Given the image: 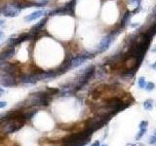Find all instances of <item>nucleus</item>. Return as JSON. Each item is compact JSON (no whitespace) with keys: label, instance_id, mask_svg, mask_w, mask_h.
<instances>
[{"label":"nucleus","instance_id":"nucleus-6","mask_svg":"<svg viewBox=\"0 0 156 146\" xmlns=\"http://www.w3.org/2000/svg\"><path fill=\"white\" fill-rule=\"evenodd\" d=\"M75 6H76V0H70L68 3H65V6L55 9L49 14L50 16H56V15H70L74 16L75 12Z\"/></svg>","mask_w":156,"mask_h":146},{"label":"nucleus","instance_id":"nucleus-16","mask_svg":"<svg viewBox=\"0 0 156 146\" xmlns=\"http://www.w3.org/2000/svg\"><path fill=\"white\" fill-rule=\"evenodd\" d=\"M143 107L146 110H151L153 107V100L152 99H146L143 102Z\"/></svg>","mask_w":156,"mask_h":146},{"label":"nucleus","instance_id":"nucleus-19","mask_svg":"<svg viewBox=\"0 0 156 146\" xmlns=\"http://www.w3.org/2000/svg\"><path fill=\"white\" fill-rule=\"evenodd\" d=\"M154 88H155V84L152 82H147L146 84V87H144V89H146L147 92H151Z\"/></svg>","mask_w":156,"mask_h":146},{"label":"nucleus","instance_id":"nucleus-1","mask_svg":"<svg viewBox=\"0 0 156 146\" xmlns=\"http://www.w3.org/2000/svg\"><path fill=\"white\" fill-rule=\"evenodd\" d=\"M95 72H96V67L93 64L83 69V71L79 73V77L75 81V84L73 85V91L77 92L81 90L91 80V78L94 76Z\"/></svg>","mask_w":156,"mask_h":146},{"label":"nucleus","instance_id":"nucleus-11","mask_svg":"<svg viewBox=\"0 0 156 146\" xmlns=\"http://www.w3.org/2000/svg\"><path fill=\"white\" fill-rule=\"evenodd\" d=\"M45 15V11L44 10H38V11H35V12H33L31 14H29V16H26V18H24V22H33L35 21V19H39L40 17H42Z\"/></svg>","mask_w":156,"mask_h":146},{"label":"nucleus","instance_id":"nucleus-30","mask_svg":"<svg viewBox=\"0 0 156 146\" xmlns=\"http://www.w3.org/2000/svg\"><path fill=\"white\" fill-rule=\"evenodd\" d=\"M2 95V92H0V95Z\"/></svg>","mask_w":156,"mask_h":146},{"label":"nucleus","instance_id":"nucleus-7","mask_svg":"<svg viewBox=\"0 0 156 146\" xmlns=\"http://www.w3.org/2000/svg\"><path fill=\"white\" fill-rule=\"evenodd\" d=\"M16 74L9 72H3L0 77V84L4 87H13L17 84Z\"/></svg>","mask_w":156,"mask_h":146},{"label":"nucleus","instance_id":"nucleus-14","mask_svg":"<svg viewBox=\"0 0 156 146\" xmlns=\"http://www.w3.org/2000/svg\"><path fill=\"white\" fill-rule=\"evenodd\" d=\"M131 18H132V13L130 11H126L123 16H122L121 22H120V29H125L127 26H130L131 24Z\"/></svg>","mask_w":156,"mask_h":146},{"label":"nucleus","instance_id":"nucleus-18","mask_svg":"<svg viewBox=\"0 0 156 146\" xmlns=\"http://www.w3.org/2000/svg\"><path fill=\"white\" fill-rule=\"evenodd\" d=\"M146 79H144V77H140L138 80V85L140 87L141 89H144V87H146Z\"/></svg>","mask_w":156,"mask_h":146},{"label":"nucleus","instance_id":"nucleus-29","mask_svg":"<svg viewBox=\"0 0 156 146\" xmlns=\"http://www.w3.org/2000/svg\"><path fill=\"white\" fill-rule=\"evenodd\" d=\"M102 146H107V145H105V144H104V145H102Z\"/></svg>","mask_w":156,"mask_h":146},{"label":"nucleus","instance_id":"nucleus-5","mask_svg":"<svg viewBox=\"0 0 156 146\" xmlns=\"http://www.w3.org/2000/svg\"><path fill=\"white\" fill-rule=\"evenodd\" d=\"M119 30H112L110 33H108L107 35H105L104 38L102 39V41L100 42V44L98 45L96 53H104L109 48L111 43L114 41V39L117 35L119 34Z\"/></svg>","mask_w":156,"mask_h":146},{"label":"nucleus","instance_id":"nucleus-12","mask_svg":"<svg viewBox=\"0 0 156 146\" xmlns=\"http://www.w3.org/2000/svg\"><path fill=\"white\" fill-rule=\"evenodd\" d=\"M147 127H148V121H141L140 123V126H139L140 131H139L138 134L136 136V140H140L146 134L147 131Z\"/></svg>","mask_w":156,"mask_h":146},{"label":"nucleus","instance_id":"nucleus-3","mask_svg":"<svg viewBox=\"0 0 156 146\" xmlns=\"http://www.w3.org/2000/svg\"><path fill=\"white\" fill-rule=\"evenodd\" d=\"M93 133H94L92 131L88 130V129L85 128L82 131L71 133V134H69V136H68L63 137V138L62 139V142H63V145H70V144H73V143L81 141V140L90 138Z\"/></svg>","mask_w":156,"mask_h":146},{"label":"nucleus","instance_id":"nucleus-13","mask_svg":"<svg viewBox=\"0 0 156 146\" xmlns=\"http://www.w3.org/2000/svg\"><path fill=\"white\" fill-rule=\"evenodd\" d=\"M15 54V48L14 47H8L5 51H3L0 54V60L4 61L6 60H9Z\"/></svg>","mask_w":156,"mask_h":146},{"label":"nucleus","instance_id":"nucleus-9","mask_svg":"<svg viewBox=\"0 0 156 146\" xmlns=\"http://www.w3.org/2000/svg\"><path fill=\"white\" fill-rule=\"evenodd\" d=\"M94 57H95V55L90 54V53H86V54L78 55V56H76V57H73L71 58V68H75V67L80 66L87 60L94 58Z\"/></svg>","mask_w":156,"mask_h":146},{"label":"nucleus","instance_id":"nucleus-8","mask_svg":"<svg viewBox=\"0 0 156 146\" xmlns=\"http://www.w3.org/2000/svg\"><path fill=\"white\" fill-rule=\"evenodd\" d=\"M0 12L3 14V16L7 17V18H16L21 13V9H19V8H17L12 4H9V5H5L0 10Z\"/></svg>","mask_w":156,"mask_h":146},{"label":"nucleus","instance_id":"nucleus-24","mask_svg":"<svg viewBox=\"0 0 156 146\" xmlns=\"http://www.w3.org/2000/svg\"><path fill=\"white\" fill-rule=\"evenodd\" d=\"M151 68H152V69H154V70H156V61L151 64Z\"/></svg>","mask_w":156,"mask_h":146},{"label":"nucleus","instance_id":"nucleus-22","mask_svg":"<svg viewBox=\"0 0 156 146\" xmlns=\"http://www.w3.org/2000/svg\"><path fill=\"white\" fill-rule=\"evenodd\" d=\"M91 146H101V143H100L99 140H97V141H95L94 143H92Z\"/></svg>","mask_w":156,"mask_h":146},{"label":"nucleus","instance_id":"nucleus-17","mask_svg":"<svg viewBox=\"0 0 156 146\" xmlns=\"http://www.w3.org/2000/svg\"><path fill=\"white\" fill-rule=\"evenodd\" d=\"M49 2V0H38V1L33 2V6L34 7H44L47 3Z\"/></svg>","mask_w":156,"mask_h":146},{"label":"nucleus","instance_id":"nucleus-23","mask_svg":"<svg viewBox=\"0 0 156 146\" xmlns=\"http://www.w3.org/2000/svg\"><path fill=\"white\" fill-rule=\"evenodd\" d=\"M7 105V103L5 102H0V108H3Z\"/></svg>","mask_w":156,"mask_h":146},{"label":"nucleus","instance_id":"nucleus-28","mask_svg":"<svg viewBox=\"0 0 156 146\" xmlns=\"http://www.w3.org/2000/svg\"><path fill=\"white\" fill-rule=\"evenodd\" d=\"M3 21H0V26H2V24H3Z\"/></svg>","mask_w":156,"mask_h":146},{"label":"nucleus","instance_id":"nucleus-20","mask_svg":"<svg viewBox=\"0 0 156 146\" xmlns=\"http://www.w3.org/2000/svg\"><path fill=\"white\" fill-rule=\"evenodd\" d=\"M150 144H156V134L154 136H151L149 137V141H148Z\"/></svg>","mask_w":156,"mask_h":146},{"label":"nucleus","instance_id":"nucleus-4","mask_svg":"<svg viewBox=\"0 0 156 146\" xmlns=\"http://www.w3.org/2000/svg\"><path fill=\"white\" fill-rule=\"evenodd\" d=\"M23 121L18 120V119H7L4 120V122L1 124V127H0V133L2 134H9L13 133L15 131H19L20 129L24 126Z\"/></svg>","mask_w":156,"mask_h":146},{"label":"nucleus","instance_id":"nucleus-21","mask_svg":"<svg viewBox=\"0 0 156 146\" xmlns=\"http://www.w3.org/2000/svg\"><path fill=\"white\" fill-rule=\"evenodd\" d=\"M126 146H144V144L141 142H138V143H127Z\"/></svg>","mask_w":156,"mask_h":146},{"label":"nucleus","instance_id":"nucleus-25","mask_svg":"<svg viewBox=\"0 0 156 146\" xmlns=\"http://www.w3.org/2000/svg\"><path fill=\"white\" fill-rule=\"evenodd\" d=\"M151 51H152L153 53H156V46H155L154 48H152V50H151Z\"/></svg>","mask_w":156,"mask_h":146},{"label":"nucleus","instance_id":"nucleus-2","mask_svg":"<svg viewBox=\"0 0 156 146\" xmlns=\"http://www.w3.org/2000/svg\"><path fill=\"white\" fill-rule=\"evenodd\" d=\"M110 119H111V117L107 116V115H100V114H98L95 117H92V118H90V119L87 120L85 128L88 129V130L92 131L94 133V131L100 130L101 128L104 127V126L107 124V123Z\"/></svg>","mask_w":156,"mask_h":146},{"label":"nucleus","instance_id":"nucleus-10","mask_svg":"<svg viewBox=\"0 0 156 146\" xmlns=\"http://www.w3.org/2000/svg\"><path fill=\"white\" fill-rule=\"evenodd\" d=\"M10 4L14 5L19 9H26V8H30L33 6V2L29 1V0H14Z\"/></svg>","mask_w":156,"mask_h":146},{"label":"nucleus","instance_id":"nucleus-26","mask_svg":"<svg viewBox=\"0 0 156 146\" xmlns=\"http://www.w3.org/2000/svg\"><path fill=\"white\" fill-rule=\"evenodd\" d=\"M3 35H4V33L2 32V31H0V38H1V37H3Z\"/></svg>","mask_w":156,"mask_h":146},{"label":"nucleus","instance_id":"nucleus-27","mask_svg":"<svg viewBox=\"0 0 156 146\" xmlns=\"http://www.w3.org/2000/svg\"><path fill=\"white\" fill-rule=\"evenodd\" d=\"M0 92H2V94H3V92H4V90L2 89V88H0Z\"/></svg>","mask_w":156,"mask_h":146},{"label":"nucleus","instance_id":"nucleus-15","mask_svg":"<svg viewBox=\"0 0 156 146\" xmlns=\"http://www.w3.org/2000/svg\"><path fill=\"white\" fill-rule=\"evenodd\" d=\"M36 112H37V110L36 109H29V110H27L26 113H23L24 114V121H29V120H30L31 118L34 116V115L36 114Z\"/></svg>","mask_w":156,"mask_h":146}]
</instances>
